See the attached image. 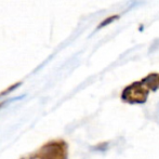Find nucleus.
<instances>
[{
  "mask_svg": "<svg viewBox=\"0 0 159 159\" xmlns=\"http://www.w3.org/2000/svg\"><path fill=\"white\" fill-rule=\"evenodd\" d=\"M37 159H67V144L64 141H52L36 154Z\"/></svg>",
  "mask_w": 159,
  "mask_h": 159,
  "instance_id": "f257e3e1",
  "label": "nucleus"
},
{
  "mask_svg": "<svg viewBox=\"0 0 159 159\" xmlns=\"http://www.w3.org/2000/svg\"><path fill=\"white\" fill-rule=\"evenodd\" d=\"M148 93L149 90L141 80L127 87L122 92L121 98L125 102L131 103V104H139V103H144L147 100Z\"/></svg>",
  "mask_w": 159,
  "mask_h": 159,
  "instance_id": "f03ea898",
  "label": "nucleus"
}]
</instances>
